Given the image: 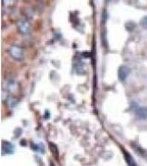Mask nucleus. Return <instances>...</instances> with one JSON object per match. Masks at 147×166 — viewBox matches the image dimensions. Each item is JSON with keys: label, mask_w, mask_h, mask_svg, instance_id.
Instances as JSON below:
<instances>
[{"label": "nucleus", "mask_w": 147, "mask_h": 166, "mask_svg": "<svg viewBox=\"0 0 147 166\" xmlns=\"http://www.w3.org/2000/svg\"><path fill=\"white\" fill-rule=\"evenodd\" d=\"M136 114L138 117L141 120L147 119V107H139L136 111Z\"/></svg>", "instance_id": "1"}, {"label": "nucleus", "mask_w": 147, "mask_h": 166, "mask_svg": "<svg viewBox=\"0 0 147 166\" xmlns=\"http://www.w3.org/2000/svg\"><path fill=\"white\" fill-rule=\"evenodd\" d=\"M140 23L142 26L147 28V16H144L142 18Z\"/></svg>", "instance_id": "4"}, {"label": "nucleus", "mask_w": 147, "mask_h": 166, "mask_svg": "<svg viewBox=\"0 0 147 166\" xmlns=\"http://www.w3.org/2000/svg\"><path fill=\"white\" fill-rule=\"evenodd\" d=\"M129 74V69L127 67L122 66L118 70V78L121 81H124L126 79L128 74Z\"/></svg>", "instance_id": "2"}, {"label": "nucleus", "mask_w": 147, "mask_h": 166, "mask_svg": "<svg viewBox=\"0 0 147 166\" xmlns=\"http://www.w3.org/2000/svg\"><path fill=\"white\" fill-rule=\"evenodd\" d=\"M124 159L126 160V162L128 164L129 166H137V164L136 163V162L132 157V156L126 151V150L124 151Z\"/></svg>", "instance_id": "3"}, {"label": "nucleus", "mask_w": 147, "mask_h": 166, "mask_svg": "<svg viewBox=\"0 0 147 166\" xmlns=\"http://www.w3.org/2000/svg\"><path fill=\"white\" fill-rule=\"evenodd\" d=\"M49 146H50V148L51 151H52V153H57V148L56 147V146L52 143H50L49 144Z\"/></svg>", "instance_id": "5"}]
</instances>
